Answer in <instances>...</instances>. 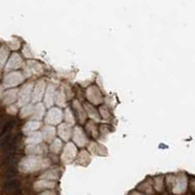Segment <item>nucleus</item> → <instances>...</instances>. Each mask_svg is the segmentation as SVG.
<instances>
[{
  "mask_svg": "<svg viewBox=\"0 0 195 195\" xmlns=\"http://www.w3.org/2000/svg\"><path fill=\"white\" fill-rule=\"evenodd\" d=\"M58 134L64 141H68L72 137V128L68 124H62L58 127Z\"/></svg>",
  "mask_w": 195,
  "mask_h": 195,
  "instance_id": "obj_11",
  "label": "nucleus"
},
{
  "mask_svg": "<svg viewBox=\"0 0 195 195\" xmlns=\"http://www.w3.org/2000/svg\"><path fill=\"white\" fill-rule=\"evenodd\" d=\"M17 93H18V90L17 89H11L9 91L5 92L4 99H3L4 104L10 105V104L15 102L16 99H17Z\"/></svg>",
  "mask_w": 195,
  "mask_h": 195,
  "instance_id": "obj_16",
  "label": "nucleus"
},
{
  "mask_svg": "<svg viewBox=\"0 0 195 195\" xmlns=\"http://www.w3.org/2000/svg\"><path fill=\"white\" fill-rule=\"evenodd\" d=\"M64 119L66 120V122H68V125L69 124H71V125L75 124V119H74V116H73V113H72V111L70 110V108H67V109L65 110Z\"/></svg>",
  "mask_w": 195,
  "mask_h": 195,
  "instance_id": "obj_28",
  "label": "nucleus"
},
{
  "mask_svg": "<svg viewBox=\"0 0 195 195\" xmlns=\"http://www.w3.org/2000/svg\"><path fill=\"white\" fill-rule=\"evenodd\" d=\"M55 88L53 85H48L46 93H45V105L47 107L52 106L54 103V96H55Z\"/></svg>",
  "mask_w": 195,
  "mask_h": 195,
  "instance_id": "obj_15",
  "label": "nucleus"
},
{
  "mask_svg": "<svg viewBox=\"0 0 195 195\" xmlns=\"http://www.w3.org/2000/svg\"><path fill=\"white\" fill-rule=\"evenodd\" d=\"M32 112H33V106L27 105L21 110V118H27L28 116H31V115H32Z\"/></svg>",
  "mask_w": 195,
  "mask_h": 195,
  "instance_id": "obj_27",
  "label": "nucleus"
},
{
  "mask_svg": "<svg viewBox=\"0 0 195 195\" xmlns=\"http://www.w3.org/2000/svg\"><path fill=\"white\" fill-rule=\"evenodd\" d=\"M73 139H74L75 143L78 144V145L81 146V147L84 146L86 144V142H88V138H86V136H85V134L82 131V128H78V127L75 128V129H74Z\"/></svg>",
  "mask_w": 195,
  "mask_h": 195,
  "instance_id": "obj_9",
  "label": "nucleus"
},
{
  "mask_svg": "<svg viewBox=\"0 0 195 195\" xmlns=\"http://www.w3.org/2000/svg\"><path fill=\"white\" fill-rule=\"evenodd\" d=\"M77 156V148L73 143H68L66 146L64 147L63 153L61 156V160L65 164L72 163Z\"/></svg>",
  "mask_w": 195,
  "mask_h": 195,
  "instance_id": "obj_3",
  "label": "nucleus"
},
{
  "mask_svg": "<svg viewBox=\"0 0 195 195\" xmlns=\"http://www.w3.org/2000/svg\"><path fill=\"white\" fill-rule=\"evenodd\" d=\"M55 133H56V131L54 128L50 127V126H46L42 129L41 136L44 140H46L48 142H51L52 140L55 139Z\"/></svg>",
  "mask_w": 195,
  "mask_h": 195,
  "instance_id": "obj_12",
  "label": "nucleus"
},
{
  "mask_svg": "<svg viewBox=\"0 0 195 195\" xmlns=\"http://www.w3.org/2000/svg\"><path fill=\"white\" fill-rule=\"evenodd\" d=\"M43 114H44V106L42 104H38L35 107H33V112H32V118L34 120V121H38L40 120L42 117H43Z\"/></svg>",
  "mask_w": 195,
  "mask_h": 195,
  "instance_id": "obj_18",
  "label": "nucleus"
},
{
  "mask_svg": "<svg viewBox=\"0 0 195 195\" xmlns=\"http://www.w3.org/2000/svg\"><path fill=\"white\" fill-rule=\"evenodd\" d=\"M62 148H63V143H62V141H61L60 139H58V138L54 139L53 143L51 144V146H50V150H51L52 152L55 153V154L59 153Z\"/></svg>",
  "mask_w": 195,
  "mask_h": 195,
  "instance_id": "obj_24",
  "label": "nucleus"
},
{
  "mask_svg": "<svg viewBox=\"0 0 195 195\" xmlns=\"http://www.w3.org/2000/svg\"><path fill=\"white\" fill-rule=\"evenodd\" d=\"M63 119V113L59 108H51L45 117V122L50 126L58 125Z\"/></svg>",
  "mask_w": 195,
  "mask_h": 195,
  "instance_id": "obj_4",
  "label": "nucleus"
},
{
  "mask_svg": "<svg viewBox=\"0 0 195 195\" xmlns=\"http://www.w3.org/2000/svg\"><path fill=\"white\" fill-rule=\"evenodd\" d=\"M100 111H101V114H102V116L105 118V119H107V118H109V113H108V111H107V109L105 107H101L100 108Z\"/></svg>",
  "mask_w": 195,
  "mask_h": 195,
  "instance_id": "obj_29",
  "label": "nucleus"
},
{
  "mask_svg": "<svg viewBox=\"0 0 195 195\" xmlns=\"http://www.w3.org/2000/svg\"><path fill=\"white\" fill-rule=\"evenodd\" d=\"M86 97L88 98V100L93 104H99L102 102V96L99 89L95 86H91L88 88V90L86 91Z\"/></svg>",
  "mask_w": 195,
  "mask_h": 195,
  "instance_id": "obj_8",
  "label": "nucleus"
},
{
  "mask_svg": "<svg viewBox=\"0 0 195 195\" xmlns=\"http://www.w3.org/2000/svg\"><path fill=\"white\" fill-rule=\"evenodd\" d=\"M84 107H85V110H86V112H88V114L89 115L90 118H92L93 120H95V121H99L100 120L98 112L95 111V109L90 104L86 103V104H84Z\"/></svg>",
  "mask_w": 195,
  "mask_h": 195,
  "instance_id": "obj_21",
  "label": "nucleus"
},
{
  "mask_svg": "<svg viewBox=\"0 0 195 195\" xmlns=\"http://www.w3.org/2000/svg\"><path fill=\"white\" fill-rule=\"evenodd\" d=\"M7 112L10 113V114H13V115H15L17 113V107L16 106H10L8 108V110H7Z\"/></svg>",
  "mask_w": 195,
  "mask_h": 195,
  "instance_id": "obj_30",
  "label": "nucleus"
},
{
  "mask_svg": "<svg viewBox=\"0 0 195 195\" xmlns=\"http://www.w3.org/2000/svg\"><path fill=\"white\" fill-rule=\"evenodd\" d=\"M2 95H3V86L0 84V98H1Z\"/></svg>",
  "mask_w": 195,
  "mask_h": 195,
  "instance_id": "obj_32",
  "label": "nucleus"
},
{
  "mask_svg": "<svg viewBox=\"0 0 195 195\" xmlns=\"http://www.w3.org/2000/svg\"><path fill=\"white\" fill-rule=\"evenodd\" d=\"M55 186H56V183L54 182H50V180H45V179L38 180V182H37L33 185L34 190H37V191L53 188V187H55Z\"/></svg>",
  "mask_w": 195,
  "mask_h": 195,
  "instance_id": "obj_13",
  "label": "nucleus"
},
{
  "mask_svg": "<svg viewBox=\"0 0 195 195\" xmlns=\"http://www.w3.org/2000/svg\"><path fill=\"white\" fill-rule=\"evenodd\" d=\"M33 84L32 83H27L24 85L19 93V105H27L32 97Z\"/></svg>",
  "mask_w": 195,
  "mask_h": 195,
  "instance_id": "obj_5",
  "label": "nucleus"
},
{
  "mask_svg": "<svg viewBox=\"0 0 195 195\" xmlns=\"http://www.w3.org/2000/svg\"><path fill=\"white\" fill-rule=\"evenodd\" d=\"M28 70L32 71V74H40L42 73V67L35 61H30L28 64Z\"/></svg>",
  "mask_w": 195,
  "mask_h": 195,
  "instance_id": "obj_22",
  "label": "nucleus"
},
{
  "mask_svg": "<svg viewBox=\"0 0 195 195\" xmlns=\"http://www.w3.org/2000/svg\"><path fill=\"white\" fill-rule=\"evenodd\" d=\"M41 139H42V136L40 132H33L27 139V143L28 145H35V144H39Z\"/></svg>",
  "mask_w": 195,
  "mask_h": 195,
  "instance_id": "obj_19",
  "label": "nucleus"
},
{
  "mask_svg": "<svg viewBox=\"0 0 195 195\" xmlns=\"http://www.w3.org/2000/svg\"><path fill=\"white\" fill-rule=\"evenodd\" d=\"M44 89H45L44 81L38 82V83L35 84L34 88H32V102H39L43 96V93H44Z\"/></svg>",
  "mask_w": 195,
  "mask_h": 195,
  "instance_id": "obj_7",
  "label": "nucleus"
},
{
  "mask_svg": "<svg viewBox=\"0 0 195 195\" xmlns=\"http://www.w3.org/2000/svg\"><path fill=\"white\" fill-rule=\"evenodd\" d=\"M9 56V50L7 47L5 46H1L0 47V69H1L5 63H6V60L8 58Z\"/></svg>",
  "mask_w": 195,
  "mask_h": 195,
  "instance_id": "obj_20",
  "label": "nucleus"
},
{
  "mask_svg": "<svg viewBox=\"0 0 195 195\" xmlns=\"http://www.w3.org/2000/svg\"><path fill=\"white\" fill-rule=\"evenodd\" d=\"M24 81V77L20 72H13L9 75H7L3 79V85L5 88H13L20 83H22Z\"/></svg>",
  "mask_w": 195,
  "mask_h": 195,
  "instance_id": "obj_2",
  "label": "nucleus"
},
{
  "mask_svg": "<svg viewBox=\"0 0 195 195\" xmlns=\"http://www.w3.org/2000/svg\"><path fill=\"white\" fill-rule=\"evenodd\" d=\"M74 107L76 108L77 111H78V116H79L78 117L79 118V121H81V122H83L85 121V119H86V115H85L83 109L82 108L81 104H79L78 101H75V102H74Z\"/></svg>",
  "mask_w": 195,
  "mask_h": 195,
  "instance_id": "obj_26",
  "label": "nucleus"
},
{
  "mask_svg": "<svg viewBox=\"0 0 195 195\" xmlns=\"http://www.w3.org/2000/svg\"><path fill=\"white\" fill-rule=\"evenodd\" d=\"M46 150H47L46 146L39 143V144H35V145H28L26 151L28 154H30L32 156H38L45 153Z\"/></svg>",
  "mask_w": 195,
  "mask_h": 195,
  "instance_id": "obj_10",
  "label": "nucleus"
},
{
  "mask_svg": "<svg viewBox=\"0 0 195 195\" xmlns=\"http://www.w3.org/2000/svg\"><path fill=\"white\" fill-rule=\"evenodd\" d=\"M60 177V172L59 170H51V171H48L46 172H44L42 176H41V179H45V180H55V179H58Z\"/></svg>",
  "mask_w": 195,
  "mask_h": 195,
  "instance_id": "obj_17",
  "label": "nucleus"
},
{
  "mask_svg": "<svg viewBox=\"0 0 195 195\" xmlns=\"http://www.w3.org/2000/svg\"><path fill=\"white\" fill-rule=\"evenodd\" d=\"M55 102L58 104L59 106H63L65 104V100H66V98H65V93L63 92V89H60L58 91H55Z\"/></svg>",
  "mask_w": 195,
  "mask_h": 195,
  "instance_id": "obj_23",
  "label": "nucleus"
},
{
  "mask_svg": "<svg viewBox=\"0 0 195 195\" xmlns=\"http://www.w3.org/2000/svg\"><path fill=\"white\" fill-rule=\"evenodd\" d=\"M90 162V156L86 151H82L78 155V164L82 165H88Z\"/></svg>",
  "mask_w": 195,
  "mask_h": 195,
  "instance_id": "obj_25",
  "label": "nucleus"
},
{
  "mask_svg": "<svg viewBox=\"0 0 195 195\" xmlns=\"http://www.w3.org/2000/svg\"><path fill=\"white\" fill-rule=\"evenodd\" d=\"M40 127V122H37V121H32V122H28L25 125L24 128H23V132L25 134H32L37 129H38Z\"/></svg>",
  "mask_w": 195,
  "mask_h": 195,
  "instance_id": "obj_14",
  "label": "nucleus"
},
{
  "mask_svg": "<svg viewBox=\"0 0 195 195\" xmlns=\"http://www.w3.org/2000/svg\"><path fill=\"white\" fill-rule=\"evenodd\" d=\"M50 165V161L45 158H40V157H28L24 159L20 164V169L24 172H32L35 171H39L47 168Z\"/></svg>",
  "mask_w": 195,
  "mask_h": 195,
  "instance_id": "obj_1",
  "label": "nucleus"
},
{
  "mask_svg": "<svg viewBox=\"0 0 195 195\" xmlns=\"http://www.w3.org/2000/svg\"><path fill=\"white\" fill-rule=\"evenodd\" d=\"M40 195H56V193L53 191H45V192L41 193Z\"/></svg>",
  "mask_w": 195,
  "mask_h": 195,
  "instance_id": "obj_31",
  "label": "nucleus"
},
{
  "mask_svg": "<svg viewBox=\"0 0 195 195\" xmlns=\"http://www.w3.org/2000/svg\"><path fill=\"white\" fill-rule=\"evenodd\" d=\"M22 64H23V60H22L21 56L18 53H14L11 55L8 62H7V64H6L5 71L9 72V71H13V70H17L22 66Z\"/></svg>",
  "mask_w": 195,
  "mask_h": 195,
  "instance_id": "obj_6",
  "label": "nucleus"
}]
</instances>
